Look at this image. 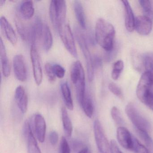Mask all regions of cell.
Here are the masks:
<instances>
[{"mask_svg": "<svg viewBox=\"0 0 153 153\" xmlns=\"http://www.w3.org/2000/svg\"><path fill=\"white\" fill-rule=\"evenodd\" d=\"M115 34V28L112 24L102 18L97 19L95 30V40L107 52L113 49Z\"/></svg>", "mask_w": 153, "mask_h": 153, "instance_id": "cell-1", "label": "cell"}, {"mask_svg": "<svg viewBox=\"0 0 153 153\" xmlns=\"http://www.w3.org/2000/svg\"><path fill=\"white\" fill-rule=\"evenodd\" d=\"M136 94L140 101L153 111V76L151 74L146 71L142 74Z\"/></svg>", "mask_w": 153, "mask_h": 153, "instance_id": "cell-2", "label": "cell"}, {"mask_svg": "<svg viewBox=\"0 0 153 153\" xmlns=\"http://www.w3.org/2000/svg\"><path fill=\"white\" fill-rule=\"evenodd\" d=\"M71 79L76 88L77 98L79 104L85 97V76L82 64L76 61L72 64L71 69Z\"/></svg>", "mask_w": 153, "mask_h": 153, "instance_id": "cell-3", "label": "cell"}, {"mask_svg": "<svg viewBox=\"0 0 153 153\" xmlns=\"http://www.w3.org/2000/svg\"><path fill=\"white\" fill-rule=\"evenodd\" d=\"M50 16L52 24L56 30L66 24L67 4L65 1L53 0L50 3Z\"/></svg>", "mask_w": 153, "mask_h": 153, "instance_id": "cell-4", "label": "cell"}, {"mask_svg": "<svg viewBox=\"0 0 153 153\" xmlns=\"http://www.w3.org/2000/svg\"><path fill=\"white\" fill-rule=\"evenodd\" d=\"M75 34L77 42L83 53L87 70L88 77L89 81H93L94 75V67L93 59L91 56L85 35L79 27L75 28Z\"/></svg>", "mask_w": 153, "mask_h": 153, "instance_id": "cell-5", "label": "cell"}, {"mask_svg": "<svg viewBox=\"0 0 153 153\" xmlns=\"http://www.w3.org/2000/svg\"><path fill=\"white\" fill-rule=\"evenodd\" d=\"M125 112L127 116L134 125L136 130L149 131L151 126L149 122L142 116L132 103H129L125 107Z\"/></svg>", "mask_w": 153, "mask_h": 153, "instance_id": "cell-6", "label": "cell"}, {"mask_svg": "<svg viewBox=\"0 0 153 153\" xmlns=\"http://www.w3.org/2000/svg\"><path fill=\"white\" fill-rule=\"evenodd\" d=\"M58 32L67 51L74 58H77V51L75 39L69 25L65 24L59 28Z\"/></svg>", "mask_w": 153, "mask_h": 153, "instance_id": "cell-7", "label": "cell"}, {"mask_svg": "<svg viewBox=\"0 0 153 153\" xmlns=\"http://www.w3.org/2000/svg\"><path fill=\"white\" fill-rule=\"evenodd\" d=\"M94 134L97 148L100 153H111V145L106 138L103 129L98 120L94 123Z\"/></svg>", "mask_w": 153, "mask_h": 153, "instance_id": "cell-8", "label": "cell"}, {"mask_svg": "<svg viewBox=\"0 0 153 153\" xmlns=\"http://www.w3.org/2000/svg\"><path fill=\"white\" fill-rule=\"evenodd\" d=\"M30 58L33 67L35 82L37 85H40L42 81V69L39 53L35 45H31L30 48Z\"/></svg>", "mask_w": 153, "mask_h": 153, "instance_id": "cell-9", "label": "cell"}, {"mask_svg": "<svg viewBox=\"0 0 153 153\" xmlns=\"http://www.w3.org/2000/svg\"><path fill=\"white\" fill-rule=\"evenodd\" d=\"M14 74L18 80L25 82L27 78V70L25 58L22 54L14 56L13 60Z\"/></svg>", "mask_w": 153, "mask_h": 153, "instance_id": "cell-10", "label": "cell"}, {"mask_svg": "<svg viewBox=\"0 0 153 153\" xmlns=\"http://www.w3.org/2000/svg\"><path fill=\"white\" fill-rule=\"evenodd\" d=\"M24 133L26 140L28 153H42L28 121L27 120L24 124Z\"/></svg>", "mask_w": 153, "mask_h": 153, "instance_id": "cell-11", "label": "cell"}, {"mask_svg": "<svg viewBox=\"0 0 153 153\" xmlns=\"http://www.w3.org/2000/svg\"><path fill=\"white\" fill-rule=\"evenodd\" d=\"M153 22L145 16H138L135 19V29L140 35H148L152 31Z\"/></svg>", "mask_w": 153, "mask_h": 153, "instance_id": "cell-12", "label": "cell"}, {"mask_svg": "<svg viewBox=\"0 0 153 153\" xmlns=\"http://www.w3.org/2000/svg\"><path fill=\"white\" fill-rule=\"evenodd\" d=\"M133 137L126 128L121 126L117 128V140L123 148L131 150L133 145Z\"/></svg>", "mask_w": 153, "mask_h": 153, "instance_id": "cell-13", "label": "cell"}, {"mask_svg": "<svg viewBox=\"0 0 153 153\" xmlns=\"http://www.w3.org/2000/svg\"><path fill=\"white\" fill-rule=\"evenodd\" d=\"M34 124L36 137L40 142L43 143L45 140L46 125L45 120L42 114H35L34 118Z\"/></svg>", "mask_w": 153, "mask_h": 153, "instance_id": "cell-14", "label": "cell"}, {"mask_svg": "<svg viewBox=\"0 0 153 153\" xmlns=\"http://www.w3.org/2000/svg\"><path fill=\"white\" fill-rule=\"evenodd\" d=\"M124 10V23L126 29L128 32H133L135 30V19L133 10L128 1H122Z\"/></svg>", "mask_w": 153, "mask_h": 153, "instance_id": "cell-15", "label": "cell"}, {"mask_svg": "<svg viewBox=\"0 0 153 153\" xmlns=\"http://www.w3.org/2000/svg\"><path fill=\"white\" fill-rule=\"evenodd\" d=\"M0 25L4 35L10 42L15 45L17 42L16 34L8 20L5 17L1 16L0 19Z\"/></svg>", "mask_w": 153, "mask_h": 153, "instance_id": "cell-16", "label": "cell"}, {"mask_svg": "<svg viewBox=\"0 0 153 153\" xmlns=\"http://www.w3.org/2000/svg\"><path fill=\"white\" fill-rule=\"evenodd\" d=\"M0 57L2 74L5 77H8L10 76L11 68L9 60L7 55L6 47L1 38L0 39Z\"/></svg>", "mask_w": 153, "mask_h": 153, "instance_id": "cell-17", "label": "cell"}, {"mask_svg": "<svg viewBox=\"0 0 153 153\" xmlns=\"http://www.w3.org/2000/svg\"><path fill=\"white\" fill-rule=\"evenodd\" d=\"M40 42L42 44L43 49L46 52L51 49L53 44V38L50 27L45 23L43 26Z\"/></svg>", "mask_w": 153, "mask_h": 153, "instance_id": "cell-18", "label": "cell"}, {"mask_svg": "<svg viewBox=\"0 0 153 153\" xmlns=\"http://www.w3.org/2000/svg\"><path fill=\"white\" fill-rule=\"evenodd\" d=\"M73 8L76 18L79 26L82 29H85L86 27L85 15L81 1H75L73 3Z\"/></svg>", "mask_w": 153, "mask_h": 153, "instance_id": "cell-19", "label": "cell"}, {"mask_svg": "<svg viewBox=\"0 0 153 153\" xmlns=\"http://www.w3.org/2000/svg\"><path fill=\"white\" fill-rule=\"evenodd\" d=\"M19 14L25 20H28L33 17L34 14L33 3L32 1H25L21 2L19 6Z\"/></svg>", "mask_w": 153, "mask_h": 153, "instance_id": "cell-20", "label": "cell"}, {"mask_svg": "<svg viewBox=\"0 0 153 153\" xmlns=\"http://www.w3.org/2000/svg\"><path fill=\"white\" fill-rule=\"evenodd\" d=\"M15 23L17 30L21 38L25 42H30L31 26H27L19 17L16 18Z\"/></svg>", "mask_w": 153, "mask_h": 153, "instance_id": "cell-21", "label": "cell"}, {"mask_svg": "<svg viewBox=\"0 0 153 153\" xmlns=\"http://www.w3.org/2000/svg\"><path fill=\"white\" fill-rule=\"evenodd\" d=\"M61 92L66 107L70 110H73L74 105L69 86L67 82H62L60 86Z\"/></svg>", "mask_w": 153, "mask_h": 153, "instance_id": "cell-22", "label": "cell"}, {"mask_svg": "<svg viewBox=\"0 0 153 153\" xmlns=\"http://www.w3.org/2000/svg\"><path fill=\"white\" fill-rule=\"evenodd\" d=\"M62 120V125L64 132L66 136L70 137L72 134V123L68 114V111L66 108L62 107L61 110Z\"/></svg>", "mask_w": 153, "mask_h": 153, "instance_id": "cell-23", "label": "cell"}, {"mask_svg": "<svg viewBox=\"0 0 153 153\" xmlns=\"http://www.w3.org/2000/svg\"><path fill=\"white\" fill-rule=\"evenodd\" d=\"M80 105L86 115L88 118H92L94 114V107L91 97L88 96L86 95L85 99Z\"/></svg>", "mask_w": 153, "mask_h": 153, "instance_id": "cell-24", "label": "cell"}, {"mask_svg": "<svg viewBox=\"0 0 153 153\" xmlns=\"http://www.w3.org/2000/svg\"><path fill=\"white\" fill-rule=\"evenodd\" d=\"M143 65L146 72L150 73L153 76V53H147L142 57Z\"/></svg>", "mask_w": 153, "mask_h": 153, "instance_id": "cell-25", "label": "cell"}, {"mask_svg": "<svg viewBox=\"0 0 153 153\" xmlns=\"http://www.w3.org/2000/svg\"><path fill=\"white\" fill-rule=\"evenodd\" d=\"M139 2L143 9L144 16L150 19L153 21V9L151 1L140 0Z\"/></svg>", "mask_w": 153, "mask_h": 153, "instance_id": "cell-26", "label": "cell"}, {"mask_svg": "<svg viewBox=\"0 0 153 153\" xmlns=\"http://www.w3.org/2000/svg\"><path fill=\"white\" fill-rule=\"evenodd\" d=\"M124 68V63L121 60L114 62L111 72V77L114 80H116L119 78L121 73Z\"/></svg>", "mask_w": 153, "mask_h": 153, "instance_id": "cell-27", "label": "cell"}, {"mask_svg": "<svg viewBox=\"0 0 153 153\" xmlns=\"http://www.w3.org/2000/svg\"><path fill=\"white\" fill-rule=\"evenodd\" d=\"M141 139L146 145L147 147L153 153V140L149 134L148 132L143 131L136 130Z\"/></svg>", "mask_w": 153, "mask_h": 153, "instance_id": "cell-28", "label": "cell"}, {"mask_svg": "<svg viewBox=\"0 0 153 153\" xmlns=\"http://www.w3.org/2000/svg\"><path fill=\"white\" fill-rule=\"evenodd\" d=\"M131 151L134 153H150L149 150L136 138L133 137V145Z\"/></svg>", "mask_w": 153, "mask_h": 153, "instance_id": "cell-29", "label": "cell"}, {"mask_svg": "<svg viewBox=\"0 0 153 153\" xmlns=\"http://www.w3.org/2000/svg\"><path fill=\"white\" fill-rule=\"evenodd\" d=\"M111 115L113 120L116 124L121 126L123 124L122 116L120 110L116 106H113L111 110Z\"/></svg>", "mask_w": 153, "mask_h": 153, "instance_id": "cell-30", "label": "cell"}, {"mask_svg": "<svg viewBox=\"0 0 153 153\" xmlns=\"http://www.w3.org/2000/svg\"><path fill=\"white\" fill-rule=\"evenodd\" d=\"M18 107L20 110V111L23 114L26 112L28 107V97L27 94L25 95L16 101Z\"/></svg>", "mask_w": 153, "mask_h": 153, "instance_id": "cell-31", "label": "cell"}, {"mask_svg": "<svg viewBox=\"0 0 153 153\" xmlns=\"http://www.w3.org/2000/svg\"><path fill=\"white\" fill-rule=\"evenodd\" d=\"M45 70L49 81L51 82H54L56 77L53 72V64L49 62L46 63L45 65Z\"/></svg>", "mask_w": 153, "mask_h": 153, "instance_id": "cell-32", "label": "cell"}, {"mask_svg": "<svg viewBox=\"0 0 153 153\" xmlns=\"http://www.w3.org/2000/svg\"><path fill=\"white\" fill-rule=\"evenodd\" d=\"M53 68L56 77L59 79H62L64 77L66 70L61 65L59 64H53Z\"/></svg>", "mask_w": 153, "mask_h": 153, "instance_id": "cell-33", "label": "cell"}, {"mask_svg": "<svg viewBox=\"0 0 153 153\" xmlns=\"http://www.w3.org/2000/svg\"><path fill=\"white\" fill-rule=\"evenodd\" d=\"M108 88L109 90L114 94L116 96L122 98L123 97L122 91L120 87L117 86L116 84L114 83H111L109 84Z\"/></svg>", "mask_w": 153, "mask_h": 153, "instance_id": "cell-34", "label": "cell"}, {"mask_svg": "<svg viewBox=\"0 0 153 153\" xmlns=\"http://www.w3.org/2000/svg\"><path fill=\"white\" fill-rule=\"evenodd\" d=\"M59 153H71V149L67 139L62 137L60 144Z\"/></svg>", "mask_w": 153, "mask_h": 153, "instance_id": "cell-35", "label": "cell"}, {"mask_svg": "<svg viewBox=\"0 0 153 153\" xmlns=\"http://www.w3.org/2000/svg\"><path fill=\"white\" fill-rule=\"evenodd\" d=\"M26 94L25 88L23 86L19 85L16 88L15 91V97L16 101L19 99Z\"/></svg>", "mask_w": 153, "mask_h": 153, "instance_id": "cell-36", "label": "cell"}, {"mask_svg": "<svg viewBox=\"0 0 153 153\" xmlns=\"http://www.w3.org/2000/svg\"><path fill=\"white\" fill-rule=\"evenodd\" d=\"M49 139L52 145L55 146L57 145L59 140V135L57 131H51L49 135Z\"/></svg>", "mask_w": 153, "mask_h": 153, "instance_id": "cell-37", "label": "cell"}, {"mask_svg": "<svg viewBox=\"0 0 153 153\" xmlns=\"http://www.w3.org/2000/svg\"><path fill=\"white\" fill-rule=\"evenodd\" d=\"M111 153H123L120 149L116 141L114 140H112L111 143Z\"/></svg>", "mask_w": 153, "mask_h": 153, "instance_id": "cell-38", "label": "cell"}, {"mask_svg": "<svg viewBox=\"0 0 153 153\" xmlns=\"http://www.w3.org/2000/svg\"><path fill=\"white\" fill-rule=\"evenodd\" d=\"M94 67H100L102 66V61L100 57L97 56H95L94 59L93 60Z\"/></svg>", "mask_w": 153, "mask_h": 153, "instance_id": "cell-39", "label": "cell"}, {"mask_svg": "<svg viewBox=\"0 0 153 153\" xmlns=\"http://www.w3.org/2000/svg\"><path fill=\"white\" fill-rule=\"evenodd\" d=\"M78 153H91V152L88 148L85 147L82 149L81 150H79Z\"/></svg>", "mask_w": 153, "mask_h": 153, "instance_id": "cell-40", "label": "cell"}, {"mask_svg": "<svg viewBox=\"0 0 153 153\" xmlns=\"http://www.w3.org/2000/svg\"><path fill=\"white\" fill-rule=\"evenodd\" d=\"M5 2H6L5 1H2V0L1 1H0V6L1 7H2L5 4Z\"/></svg>", "mask_w": 153, "mask_h": 153, "instance_id": "cell-41", "label": "cell"}]
</instances>
